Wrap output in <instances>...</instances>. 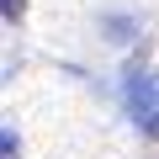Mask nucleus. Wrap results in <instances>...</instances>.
Returning a JSON list of instances; mask_svg holds the SVG:
<instances>
[{
	"instance_id": "1",
	"label": "nucleus",
	"mask_w": 159,
	"mask_h": 159,
	"mask_svg": "<svg viewBox=\"0 0 159 159\" xmlns=\"http://www.w3.org/2000/svg\"><path fill=\"white\" fill-rule=\"evenodd\" d=\"M133 111H138V127H143L148 138H159V85L133 90Z\"/></svg>"
},
{
	"instance_id": "2",
	"label": "nucleus",
	"mask_w": 159,
	"mask_h": 159,
	"mask_svg": "<svg viewBox=\"0 0 159 159\" xmlns=\"http://www.w3.org/2000/svg\"><path fill=\"white\" fill-rule=\"evenodd\" d=\"M0 11H6V21H16L21 16V0H0Z\"/></svg>"
}]
</instances>
